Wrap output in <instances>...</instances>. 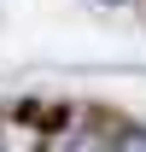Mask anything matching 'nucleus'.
<instances>
[{"label": "nucleus", "mask_w": 146, "mask_h": 152, "mask_svg": "<svg viewBox=\"0 0 146 152\" xmlns=\"http://www.w3.org/2000/svg\"><path fill=\"white\" fill-rule=\"evenodd\" d=\"M111 152H146V129H128V134H117V146Z\"/></svg>", "instance_id": "obj_1"}, {"label": "nucleus", "mask_w": 146, "mask_h": 152, "mask_svg": "<svg viewBox=\"0 0 146 152\" xmlns=\"http://www.w3.org/2000/svg\"><path fill=\"white\" fill-rule=\"evenodd\" d=\"M64 152H99V140H93V134H76V140H70Z\"/></svg>", "instance_id": "obj_2"}, {"label": "nucleus", "mask_w": 146, "mask_h": 152, "mask_svg": "<svg viewBox=\"0 0 146 152\" xmlns=\"http://www.w3.org/2000/svg\"><path fill=\"white\" fill-rule=\"evenodd\" d=\"M105 6H117V0H105Z\"/></svg>", "instance_id": "obj_3"}, {"label": "nucleus", "mask_w": 146, "mask_h": 152, "mask_svg": "<svg viewBox=\"0 0 146 152\" xmlns=\"http://www.w3.org/2000/svg\"><path fill=\"white\" fill-rule=\"evenodd\" d=\"M0 152H6V140H0Z\"/></svg>", "instance_id": "obj_4"}]
</instances>
